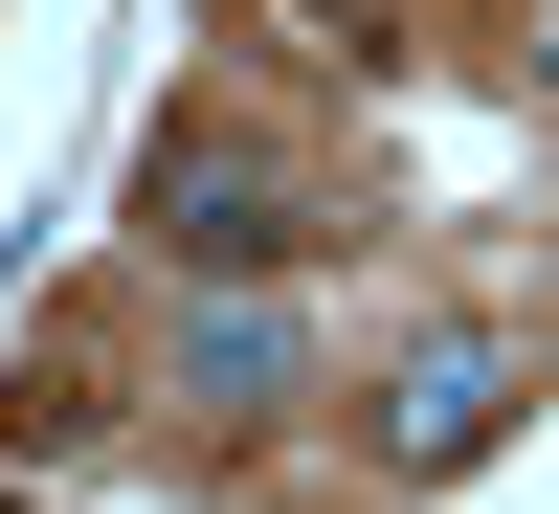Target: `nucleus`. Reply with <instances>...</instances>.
<instances>
[{
	"label": "nucleus",
	"mask_w": 559,
	"mask_h": 514,
	"mask_svg": "<svg viewBox=\"0 0 559 514\" xmlns=\"http://www.w3.org/2000/svg\"><path fill=\"white\" fill-rule=\"evenodd\" d=\"M492 403H515V381H492V336H426V358H403V403H381V470H471Z\"/></svg>",
	"instance_id": "2"
},
{
	"label": "nucleus",
	"mask_w": 559,
	"mask_h": 514,
	"mask_svg": "<svg viewBox=\"0 0 559 514\" xmlns=\"http://www.w3.org/2000/svg\"><path fill=\"white\" fill-rule=\"evenodd\" d=\"M157 247H179V268H292V247H313V179L247 157V134L202 112V134H157Z\"/></svg>",
	"instance_id": "1"
}]
</instances>
